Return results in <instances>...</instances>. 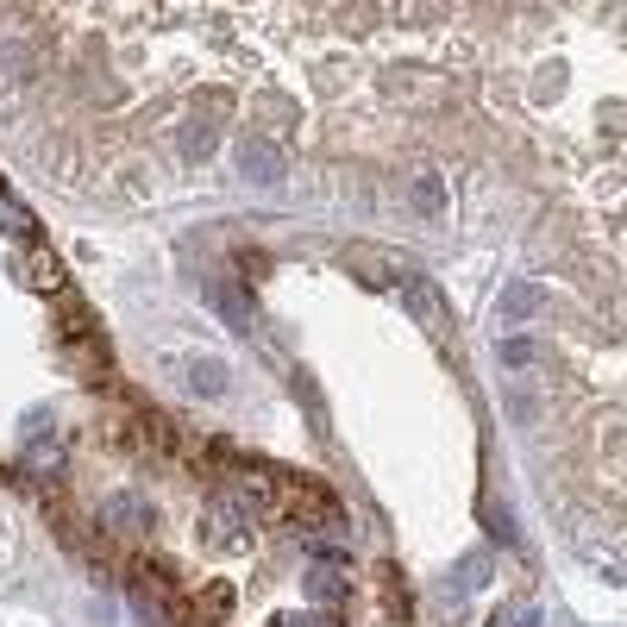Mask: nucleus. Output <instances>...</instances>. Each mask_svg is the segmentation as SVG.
<instances>
[{
    "instance_id": "1",
    "label": "nucleus",
    "mask_w": 627,
    "mask_h": 627,
    "mask_svg": "<svg viewBox=\"0 0 627 627\" xmlns=\"http://www.w3.org/2000/svg\"><path fill=\"white\" fill-rule=\"evenodd\" d=\"M19 276H26L38 295H57V289H63V258H57L51 245H32V251H26V264H19Z\"/></svg>"
},
{
    "instance_id": "2",
    "label": "nucleus",
    "mask_w": 627,
    "mask_h": 627,
    "mask_svg": "<svg viewBox=\"0 0 627 627\" xmlns=\"http://www.w3.org/2000/svg\"><path fill=\"white\" fill-rule=\"evenodd\" d=\"M239 164H245L251 182H276V176H283V151H270V138H245Z\"/></svg>"
},
{
    "instance_id": "3",
    "label": "nucleus",
    "mask_w": 627,
    "mask_h": 627,
    "mask_svg": "<svg viewBox=\"0 0 627 627\" xmlns=\"http://www.w3.org/2000/svg\"><path fill=\"white\" fill-rule=\"evenodd\" d=\"M402 295H408L414 320H427V327H433L439 339H446V308H439V289H433V283H414V276H408V283H402Z\"/></svg>"
},
{
    "instance_id": "4",
    "label": "nucleus",
    "mask_w": 627,
    "mask_h": 627,
    "mask_svg": "<svg viewBox=\"0 0 627 627\" xmlns=\"http://www.w3.org/2000/svg\"><path fill=\"white\" fill-rule=\"evenodd\" d=\"M232 483H239L245 496H258V502H276V490H283L270 471H251V464H239V471H232Z\"/></svg>"
},
{
    "instance_id": "5",
    "label": "nucleus",
    "mask_w": 627,
    "mask_h": 627,
    "mask_svg": "<svg viewBox=\"0 0 627 627\" xmlns=\"http://www.w3.org/2000/svg\"><path fill=\"white\" fill-rule=\"evenodd\" d=\"M189 383H195V396H220V389H226V370H220L214 358H195V364H189Z\"/></svg>"
},
{
    "instance_id": "6",
    "label": "nucleus",
    "mask_w": 627,
    "mask_h": 627,
    "mask_svg": "<svg viewBox=\"0 0 627 627\" xmlns=\"http://www.w3.org/2000/svg\"><path fill=\"white\" fill-rule=\"evenodd\" d=\"M414 207H421V214H439V207H446V182H439L433 170L414 176Z\"/></svg>"
},
{
    "instance_id": "7",
    "label": "nucleus",
    "mask_w": 627,
    "mask_h": 627,
    "mask_svg": "<svg viewBox=\"0 0 627 627\" xmlns=\"http://www.w3.org/2000/svg\"><path fill=\"white\" fill-rule=\"evenodd\" d=\"M214 308H220V314H232V327H251V308H245V295L232 289V283H226V289H214Z\"/></svg>"
},
{
    "instance_id": "8",
    "label": "nucleus",
    "mask_w": 627,
    "mask_h": 627,
    "mask_svg": "<svg viewBox=\"0 0 627 627\" xmlns=\"http://www.w3.org/2000/svg\"><path fill=\"white\" fill-rule=\"evenodd\" d=\"M0 232H19V239H26V232H32L26 207H13V195H0Z\"/></svg>"
},
{
    "instance_id": "9",
    "label": "nucleus",
    "mask_w": 627,
    "mask_h": 627,
    "mask_svg": "<svg viewBox=\"0 0 627 627\" xmlns=\"http://www.w3.org/2000/svg\"><path fill=\"white\" fill-rule=\"evenodd\" d=\"M201 615H207V621H220V615H232V590H220V584H214V590H207V596H201Z\"/></svg>"
},
{
    "instance_id": "10",
    "label": "nucleus",
    "mask_w": 627,
    "mask_h": 627,
    "mask_svg": "<svg viewBox=\"0 0 627 627\" xmlns=\"http://www.w3.org/2000/svg\"><path fill=\"white\" fill-rule=\"evenodd\" d=\"M308 596L320 602V609H327V602L339 596V577H320V571H308Z\"/></svg>"
},
{
    "instance_id": "11",
    "label": "nucleus",
    "mask_w": 627,
    "mask_h": 627,
    "mask_svg": "<svg viewBox=\"0 0 627 627\" xmlns=\"http://www.w3.org/2000/svg\"><path fill=\"white\" fill-rule=\"evenodd\" d=\"M182 145H189V157H207V145H214V132H207V126L195 120V126H182Z\"/></svg>"
},
{
    "instance_id": "12",
    "label": "nucleus",
    "mask_w": 627,
    "mask_h": 627,
    "mask_svg": "<svg viewBox=\"0 0 627 627\" xmlns=\"http://www.w3.org/2000/svg\"><path fill=\"white\" fill-rule=\"evenodd\" d=\"M533 621H540V609H533V602H515V609H508L496 627H533Z\"/></svg>"
},
{
    "instance_id": "13",
    "label": "nucleus",
    "mask_w": 627,
    "mask_h": 627,
    "mask_svg": "<svg viewBox=\"0 0 627 627\" xmlns=\"http://www.w3.org/2000/svg\"><path fill=\"white\" fill-rule=\"evenodd\" d=\"M276 627H333V621H327V615H283Z\"/></svg>"
}]
</instances>
